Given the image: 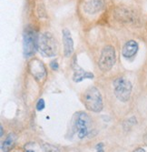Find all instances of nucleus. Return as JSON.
Listing matches in <instances>:
<instances>
[{
	"label": "nucleus",
	"instance_id": "obj_1",
	"mask_svg": "<svg viewBox=\"0 0 147 152\" xmlns=\"http://www.w3.org/2000/svg\"><path fill=\"white\" fill-rule=\"evenodd\" d=\"M38 50L44 57H55L58 51L56 38L50 32H44L38 38Z\"/></svg>",
	"mask_w": 147,
	"mask_h": 152
},
{
	"label": "nucleus",
	"instance_id": "obj_2",
	"mask_svg": "<svg viewBox=\"0 0 147 152\" xmlns=\"http://www.w3.org/2000/svg\"><path fill=\"white\" fill-rule=\"evenodd\" d=\"M83 100L85 107L92 112H101L104 104H103V96L100 90L96 87L89 88L84 94Z\"/></svg>",
	"mask_w": 147,
	"mask_h": 152
},
{
	"label": "nucleus",
	"instance_id": "obj_3",
	"mask_svg": "<svg viewBox=\"0 0 147 152\" xmlns=\"http://www.w3.org/2000/svg\"><path fill=\"white\" fill-rule=\"evenodd\" d=\"M73 128L79 139H85L90 133L91 118L85 112H77L73 117Z\"/></svg>",
	"mask_w": 147,
	"mask_h": 152
},
{
	"label": "nucleus",
	"instance_id": "obj_4",
	"mask_svg": "<svg viewBox=\"0 0 147 152\" xmlns=\"http://www.w3.org/2000/svg\"><path fill=\"white\" fill-rule=\"evenodd\" d=\"M38 38L36 32L31 28L28 27L23 36V51L25 58H30L35 53L36 49H38Z\"/></svg>",
	"mask_w": 147,
	"mask_h": 152
},
{
	"label": "nucleus",
	"instance_id": "obj_5",
	"mask_svg": "<svg viewBox=\"0 0 147 152\" xmlns=\"http://www.w3.org/2000/svg\"><path fill=\"white\" fill-rule=\"evenodd\" d=\"M113 85L114 88V95L120 101L126 102L130 99L132 93V84L126 77H117L114 81Z\"/></svg>",
	"mask_w": 147,
	"mask_h": 152
},
{
	"label": "nucleus",
	"instance_id": "obj_6",
	"mask_svg": "<svg viewBox=\"0 0 147 152\" xmlns=\"http://www.w3.org/2000/svg\"><path fill=\"white\" fill-rule=\"evenodd\" d=\"M116 61V53L113 46H106L103 48L100 59L99 67L104 72H107L112 69V67Z\"/></svg>",
	"mask_w": 147,
	"mask_h": 152
},
{
	"label": "nucleus",
	"instance_id": "obj_7",
	"mask_svg": "<svg viewBox=\"0 0 147 152\" xmlns=\"http://www.w3.org/2000/svg\"><path fill=\"white\" fill-rule=\"evenodd\" d=\"M28 71L33 76V77L39 83H42L46 78V68L42 61L37 58L32 59L28 63Z\"/></svg>",
	"mask_w": 147,
	"mask_h": 152
},
{
	"label": "nucleus",
	"instance_id": "obj_8",
	"mask_svg": "<svg viewBox=\"0 0 147 152\" xmlns=\"http://www.w3.org/2000/svg\"><path fill=\"white\" fill-rule=\"evenodd\" d=\"M115 18L122 23L125 24H135L138 20V17L136 14L133 12V10L125 7H119L115 9Z\"/></svg>",
	"mask_w": 147,
	"mask_h": 152
},
{
	"label": "nucleus",
	"instance_id": "obj_9",
	"mask_svg": "<svg viewBox=\"0 0 147 152\" xmlns=\"http://www.w3.org/2000/svg\"><path fill=\"white\" fill-rule=\"evenodd\" d=\"M62 38H63V45H64V55L65 58H69L74 53V41L71 33L67 28L63 29Z\"/></svg>",
	"mask_w": 147,
	"mask_h": 152
},
{
	"label": "nucleus",
	"instance_id": "obj_10",
	"mask_svg": "<svg viewBox=\"0 0 147 152\" xmlns=\"http://www.w3.org/2000/svg\"><path fill=\"white\" fill-rule=\"evenodd\" d=\"M73 69H74V76H73V80L76 83L78 82H81L83 81L84 79H93L95 77L93 73L91 72H88V71H85V69H83L82 67H80L78 66V64L76 63L75 61V58L74 59L73 61Z\"/></svg>",
	"mask_w": 147,
	"mask_h": 152
},
{
	"label": "nucleus",
	"instance_id": "obj_11",
	"mask_svg": "<svg viewBox=\"0 0 147 152\" xmlns=\"http://www.w3.org/2000/svg\"><path fill=\"white\" fill-rule=\"evenodd\" d=\"M104 7L103 0H90L84 5V10L85 13H88L90 15L96 14L101 11Z\"/></svg>",
	"mask_w": 147,
	"mask_h": 152
},
{
	"label": "nucleus",
	"instance_id": "obj_12",
	"mask_svg": "<svg viewBox=\"0 0 147 152\" xmlns=\"http://www.w3.org/2000/svg\"><path fill=\"white\" fill-rule=\"evenodd\" d=\"M138 51V44L135 40H129L123 48L122 55L125 58H130L133 57Z\"/></svg>",
	"mask_w": 147,
	"mask_h": 152
},
{
	"label": "nucleus",
	"instance_id": "obj_13",
	"mask_svg": "<svg viewBox=\"0 0 147 152\" xmlns=\"http://www.w3.org/2000/svg\"><path fill=\"white\" fill-rule=\"evenodd\" d=\"M16 142V136L14 134H9L7 139L5 140V141L2 144V149L4 152H8L14 146Z\"/></svg>",
	"mask_w": 147,
	"mask_h": 152
},
{
	"label": "nucleus",
	"instance_id": "obj_14",
	"mask_svg": "<svg viewBox=\"0 0 147 152\" xmlns=\"http://www.w3.org/2000/svg\"><path fill=\"white\" fill-rule=\"evenodd\" d=\"M43 151L44 152H60L58 148H56V146L50 145V144H45L43 146Z\"/></svg>",
	"mask_w": 147,
	"mask_h": 152
},
{
	"label": "nucleus",
	"instance_id": "obj_15",
	"mask_svg": "<svg viewBox=\"0 0 147 152\" xmlns=\"http://www.w3.org/2000/svg\"><path fill=\"white\" fill-rule=\"evenodd\" d=\"M46 107V103H45V100L43 99H40L36 104V109L38 110V111H42V110L45 108Z\"/></svg>",
	"mask_w": 147,
	"mask_h": 152
},
{
	"label": "nucleus",
	"instance_id": "obj_16",
	"mask_svg": "<svg viewBox=\"0 0 147 152\" xmlns=\"http://www.w3.org/2000/svg\"><path fill=\"white\" fill-rule=\"evenodd\" d=\"M50 67L52 68L53 70H57L59 68V65H58V62L56 60H53L51 61L50 63Z\"/></svg>",
	"mask_w": 147,
	"mask_h": 152
},
{
	"label": "nucleus",
	"instance_id": "obj_17",
	"mask_svg": "<svg viewBox=\"0 0 147 152\" xmlns=\"http://www.w3.org/2000/svg\"><path fill=\"white\" fill-rule=\"evenodd\" d=\"M96 152H104V144L103 143H99L96 146Z\"/></svg>",
	"mask_w": 147,
	"mask_h": 152
},
{
	"label": "nucleus",
	"instance_id": "obj_18",
	"mask_svg": "<svg viewBox=\"0 0 147 152\" xmlns=\"http://www.w3.org/2000/svg\"><path fill=\"white\" fill-rule=\"evenodd\" d=\"M133 152H146L143 148H136L135 150H133Z\"/></svg>",
	"mask_w": 147,
	"mask_h": 152
},
{
	"label": "nucleus",
	"instance_id": "obj_19",
	"mask_svg": "<svg viewBox=\"0 0 147 152\" xmlns=\"http://www.w3.org/2000/svg\"><path fill=\"white\" fill-rule=\"evenodd\" d=\"M0 128H1V135H0V136L3 137L4 136V129H3V126H1Z\"/></svg>",
	"mask_w": 147,
	"mask_h": 152
},
{
	"label": "nucleus",
	"instance_id": "obj_20",
	"mask_svg": "<svg viewBox=\"0 0 147 152\" xmlns=\"http://www.w3.org/2000/svg\"><path fill=\"white\" fill-rule=\"evenodd\" d=\"M144 140H145V143L147 144V135L145 136V137H144Z\"/></svg>",
	"mask_w": 147,
	"mask_h": 152
}]
</instances>
